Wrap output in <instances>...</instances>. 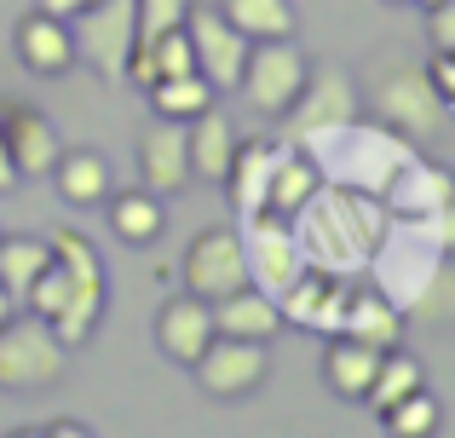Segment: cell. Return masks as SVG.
Wrapping results in <instances>:
<instances>
[{"instance_id":"6da1fadb","label":"cell","mask_w":455,"mask_h":438,"mask_svg":"<svg viewBox=\"0 0 455 438\" xmlns=\"http://www.w3.org/2000/svg\"><path fill=\"white\" fill-rule=\"evenodd\" d=\"M392 231V208L387 196L357 191V185H334L323 179L317 196L294 214V236L306 248V266L334 271V277H363L375 248Z\"/></svg>"},{"instance_id":"7a4b0ae2","label":"cell","mask_w":455,"mask_h":438,"mask_svg":"<svg viewBox=\"0 0 455 438\" xmlns=\"http://www.w3.org/2000/svg\"><path fill=\"white\" fill-rule=\"evenodd\" d=\"M311 156H317L323 179H334V185H357V191L387 196V185L415 162V139L392 133L387 122H375V127L346 122L340 133L317 139V145H311Z\"/></svg>"},{"instance_id":"3957f363","label":"cell","mask_w":455,"mask_h":438,"mask_svg":"<svg viewBox=\"0 0 455 438\" xmlns=\"http://www.w3.org/2000/svg\"><path fill=\"white\" fill-rule=\"evenodd\" d=\"M363 92L375 99V122H387L392 133H403V139H433L450 115V104L438 99L433 76L398 64V58H380V64L369 69Z\"/></svg>"},{"instance_id":"277c9868","label":"cell","mask_w":455,"mask_h":438,"mask_svg":"<svg viewBox=\"0 0 455 438\" xmlns=\"http://www.w3.org/2000/svg\"><path fill=\"white\" fill-rule=\"evenodd\" d=\"M69 346L58 340V329L46 317H18L12 312L0 323V393H41L64 375Z\"/></svg>"},{"instance_id":"5b68a950","label":"cell","mask_w":455,"mask_h":438,"mask_svg":"<svg viewBox=\"0 0 455 438\" xmlns=\"http://www.w3.org/2000/svg\"><path fill=\"white\" fill-rule=\"evenodd\" d=\"M76 58H87L104 81H127V58L139 46V0H87L69 18Z\"/></svg>"},{"instance_id":"8992f818","label":"cell","mask_w":455,"mask_h":438,"mask_svg":"<svg viewBox=\"0 0 455 438\" xmlns=\"http://www.w3.org/2000/svg\"><path fill=\"white\" fill-rule=\"evenodd\" d=\"M306 76H311V64H306L300 46H294V35H277V41L248 46V64H243L236 92H243L259 115H289L294 99L306 92Z\"/></svg>"},{"instance_id":"52a82bcc","label":"cell","mask_w":455,"mask_h":438,"mask_svg":"<svg viewBox=\"0 0 455 438\" xmlns=\"http://www.w3.org/2000/svg\"><path fill=\"white\" fill-rule=\"evenodd\" d=\"M357 81L346 76L340 64H323L317 76H306V92L294 99V110L283 115L289 122V145H300L311 150L317 139H329V133H340L346 122H357Z\"/></svg>"},{"instance_id":"ba28073f","label":"cell","mask_w":455,"mask_h":438,"mask_svg":"<svg viewBox=\"0 0 455 438\" xmlns=\"http://www.w3.org/2000/svg\"><path fill=\"white\" fill-rule=\"evenodd\" d=\"M236 231H243V254H248V283L266 289L271 300H277L289 283L306 277V248H300V236H294V219H283V214L266 208V214L243 219Z\"/></svg>"},{"instance_id":"9c48e42d","label":"cell","mask_w":455,"mask_h":438,"mask_svg":"<svg viewBox=\"0 0 455 438\" xmlns=\"http://www.w3.org/2000/svg\"><path fill=\"white\" fill-rule=\"evenodd\" d=\"M185 35H190V52H196L202 76H208L220 92H236L243 64H248V46L254 41H248L220 6H196V0H190V12H185Z\"/></svg>"},{"instance_id":"30bf717a","label":"cell","mask_w":455,"mask_h":438,"mask_svg":"<svg viewBox=\"0 0 455 438\" xmlns=\"http://www.w3.org/2000/svg\"><path fill=\"white\" fill-rule=\"evenodd\" d=\"M196 386L208 398H248L259 381L271 375V352L266 340H236V335H213L208 352H202L196 363Z\"/></svg>"},{"instance_id":"8fae6325","label":"cell","mask_w":455,"mask_h":438,"mask_svg":"<svg viewBox=\"0 0 455 438\" xmlns=\"http://www.w3.org/2000/svg\"><path fill=\"white\" fill-rule=\"evenodd\" d=\"M248 283V254H243V231L236 225H208L196 243L185 248V289L202 300L243 289Z\"/></svg>"},{"instance_id":"7c38bea8","label":"cell","mask_w":455,"mask_h":438,"mask_svg":"<svg viewBox=\"0 0 455 438\" xmlns=\"http://www.w3.org/2000/svg\"><path fill=\"white\" fill-rule=\"evenodd\" d=\"M346 300H352V277H334V271H317V266H306V277L277 294L283 323L311 329V335H340Z\"/></svg>"},{"instance_id":"4fadbf2b","label":"cell","mask_w":455,"mask_h":438,"mask_svg":"<svg viewBox=\"0 0 455 438\" xmlns=\"http://www.w3.org/2000/svg\"><path fill=\"white\" fill-rule=\"evenodd\" d=\"M220 335L213 329V300H202V294H173V300L156 312V346H162V358H173V363H196L202 352H208V340Z\"/></svg>"},{"instance_id":"5bb4252c","label":"cell","mask_w":455,"mask_h":438,"mask_svg":"<svg viewBox=\"0 0 455 438\" xmlns=\"http://www.w3.org/2000/svg\"><path fill=\"white\" fill-rule=\"evenodd\" d=\"M139 179L150 185L156 196H173L190 185V145H185V122H167L156 115L139 139Z\"/></svg>"},{"instance_id":"9a60e30c","label":"cell","mask_w":455,"mask_h":438,"mask_svg":"<svg viewBox=\"0 0 455 438\" xmlns=\"http://www.w3.org/2000/svg\"><path fill=\"white\" fill-rule=\"evenodd\" d=\"M340 335L363 340V346H375V352H392V346L403 340V306L392 300L380 283H357V277H352V300H346Z\"/></svg>"},{"instance_id":"2e32d148","label":"cell","mask_w":455,"mask_h":438,"mask_svg":"<svg viewBox=\"0 0 455 438\" xmlns=\"http://www.w3.org/2000/svg\"><path fill=\"white\" fill-rule=\"evenodd\" d=\"M283 145L277 139H236V156H231V173H225V191H231V208H236V225L266 214V191H271V168H277Z\"/></svg>"},{"instance_id":"e0dca14e","label":"cell","mask_w":455,"mask_h":438,"mask_svg":"<svg viewBox=\"0 0 455 438\" xmlns=\"http://www.w3.org/2000/svg\"><path fill=\"white\" fill-rule=\"evenodd\" d=\"M0 133H6L12 145V162H18L23 179H41V173H52L58 162V127L46 122L41 110H29V104H0Z\"/></svg>"},{"instance_id":"ac0fdd59","label":"cell","mask_w":455,"mask_h":438,"mask_svg":"<svg viewBox=\"0 0 455 438\" xmlns=\"http://www.w3.org/2000/svg\"><path fill=\"white\" fill-rule=\"evenodd\" d=\"M450 191H455V173L444 162H433V156L415 150V162L387 185V208H392V219H433Z\"/></svg>"},{"instance_id":"d6986e66","label":"cell","mask_w":455,"mask_h":438,"mask_svg":"<svg viewBox=\"0 0 455 438\" xmlns=\"http://www.w3.org/2000/svg\"><path fill=\"white\" fill-rule=\"evenodd\" d=\"M185 145H190V179L202 185H225L231 173V156H236V127L220 104H208L202 115L185 122Z\"/></svg>"},{"instance_id":"ffe728a7","label":"cell","mask_w":455,"mask_h":438,"mask_svg":"<svg viewBox=\"0 0 455 438\" xmlns=\"http://www.w3.org/2000/svg\"><path fill=\"white\" fill-rule=\"evenodd\" d=\"M18 58L29 76H64L76 64V35H69V18H52V12L35 6L29 18H18Z\"/></svg>"},{"instance_id":"44dd1931","label":"cell","mask_w":455,"mask_h":438,"mask_svg":"<svg viewBox=\"0 0 455 438\" xmlns=\"http://www.w3.org/2000/svg\"><path fill=\"white\" fill-rule=\"evenodd\" d=\"M213 329L220 335H236V340H277V329H283V306L271 300L266 289H254V283H243V289H231V294H220L213 300Z\"/></svg>"},{"instance_id":"7402d4cb","label":"cell","mask_w":455,"mask_h":438,"mask_svg":"<svg viewBox=\"0 0 455 438\" xmlns=\"http://www.w3.org/2000/svg\"><path fill=\"white\" fill-rule=\"evenodd\" d=\"M317 185H323L317 156H311V150H300V145H283L277 168H271L266 208H271V214H283V219H294V214L311 203V196H317Z\"/></svg>"},{"instance_id":"603a6c76","label":"cell","mask_w":455,"mask_h":438,"mask_svg":"<svg viewBox=\"0 0 455 438\" xmlns=\"http://www.w3.org/2000/svg\"><path fill=\"white\" fill-rule=\"evenodd\" d=\"M52 185L58 196H64L69 208H99L104 196H110V162L99 156V150H58L52 162Z\"/></svg>"},{"instance_id":"cb8c5ba5","label":"cell","mask_w":455,"mask_h":438,"mask_svg":"<svg viewBox=\"0 0 455 438\" xmlns=\"http://www.w3.org/2000/svg\"><path fill=\"white\" fill-rule=\"evenodd\" d=\"M375 370H380V352H375V346H363V340H352V335H329L323 375H329V386H334L340 398L363 404V393H369V381H375Z\"/></svg>"},{"instance_id":"d4e9b609","label":"cell","mask_w":455,"mask_h":438,"mask_svg":"<svg viewBox=\"0 0 455 438\" xmlns=\"http://www.w3.org/2000/svg\"><path fill=\"white\" fill-rule=\"evenodd\" d=\"M104 208H110V231L122 236V243H133V248H145L162 236V225H167V208H162V196L150 191H110L104 196Z\"/></svg>"},{"instance_id":"484cf974","label":"cell","mask_w":455,"mask_h":438,"mask_svg":"<svg viewBox=\"0 0 455 438\" xmlns=\"http://www.w3.org/2000/svg\"><path fill=\"white\" fill-rule=\"evenodd\" d=\"M52 266V243L35 231H0V283H6L12 300L29 294V283Z\"/></svg>"},{"instance_id":"4316f807","label":"cell","mask_w":455,"mask_h":438,"mask_svg":"<svg viewBox=\"0 0 455 438\" xmlns=\"http://www.w3.org/2000/svg\"><path fill=\"white\" fill-rule=\"evenodd\" d=\"M208 104H220V87H213L202 69H190V76H167V81H150V110L167 115V122H190V115H202Z\"/></svg>"},{"instance_id":"83f0119b","label":"cell","mask_w":455,"mask_h":438,"mask_svg":"<svg viewBox=\"0 0 455 438\" xmlns=\"http://www.w3.org/2000/svg\"><path fill=\"white\" fill-rule=\"evenodd\" d=\"M427 386V370H421V358H410V352H380V370H375V381H369V393H363V404L375 410H392L398 398H410V393H421Z\"/></svg>"},{"instance_id":"f1b7e54d","label":"cell","mask_w":455,"mask_h":438,"mask_svg":"<svg viewBox=\"0 0 455 438\" xmlns=\"http://www.w3.org/2000/svg\"><path fill=\"white\" fill-rule=\"evenodd\" d=\"M248 41H277V35H294V0H213Z\"/></svg>"},{"instance_id":"f546056e","label":"cell","mask_w":455,"mask_h":438,"mask_svg":"<svg viewBox=\"0 0 455 438\" xmlns=\"http://www.w3.org/2000/svg\"><path fill=\"white\" fill-rule=\"evenodd\" d=\"M438 421H444V410H438V398L427 393H410V398H398L392 410H380V427H387L392 438H427V433H438Z\"/></svg>"},{"instance_id":"4dcf8cb0","label":"cell","mask_w":455,"mask_h":438,"mask_svg":"<svg viewBox=\"0 0 455 438\" xmlns=\"http://www.w3.org/2000/svg\"><path fill=\"white\" fill-rule=\"evenodd\" d=\"M185 12H190V0H139V41L185 23Z\"/></svg>"},{"instance_id":"1f68e13d","label":"cell","mask_w":455,"mask_h":438,"mask_svg":"<svg viewBox=\"0 0 455 438\" xmlns=\"http://www.w3.org/2000/svg\"><path fill=\"white\" fill-rule=\"evenodd\" d=\"M427 41H433L438 52H455V0L427 6Z\"/></svg>"},{"instance_id":"d6a6232c","label":"cell","mask_w":455,"mask_h":438,"mask_svg":"<svg viewBox=\"0 0 455 438\" xmlns=\"http://www.w3.org/2000/svg\"><path fill=\"white\" fill-rule=\"evenodd\" d=\"M415 225H421V231L433 236L438 248H444V259H450V254H455V191L444 196V203H438V214H433V219H415Z\"/></svg>"},{"instance_id":"836d02e7","label":"cell","mask_w":455,"mask_h":438,"mask_svg":"<svg viewBox=\"0 0 455 438\" xmlns=\"http://www.w3.org/2000/svg\"><path fill=\"white\" fill-rule=\"evenodd\" d=\"M427 76H433V87H438V99L455 110V52H438L433 64H427Z\"/></svg>"},{"instance_id":"e575fe53","label":"cell","mask_w":455,"mask_h":438,"mask_svg":"<svg viewBox=\"0 0 455 438\" xmlns=\"http://www.w3.org/2000/svg\"><path fill=\"white\" fill-rule=\"evenodd\" d=\"M18 179H23V173H18V162H12L6 133H0V196H12V191H18Z\"/></svg>"},{"instance_id":"d590c367","label":"cell","mask_w":455,"mask_h":438,"mask_svg":"<svg viewBox=\"0 0 455 438\" xmlns=\"http://www.w3.org/2000/svg\"><path fill=\"white\" fill-rule=\"evenodd\" d=\"M35 6H41V12H52V18H76V12L87 6V0H35Z\"/></svg>"},{"instance_id":"8d00e7d4","label":"cell","mask_w":455,"mask_h":438,"mask_svg":"<svg viewBox=\"0 0 455 438\" xmlns=\"http://www.w3.org/2000/svg\"><path fill=\"white\" fill-rule=\"evenodd\" d=\"M12 317V294H6V283H0V323Z\"/></svg>"},{"instance_id":"74e56055","label":"cell","mask_w":455,"mask_h":438,"mask_svg":"<svg viewBox=\"0 0 455 438\" xmlns=\"http://www.w3.org/2000/svg\"><path fill=\"white\" fill-rule=\"evenodd\" d=\"M415 6H438V0H415Z\"/></svg>"},{"instance_id":"f35d334b","label":"cell","mask_w":455,"mask_h":438,"mask_svg":"<svg viewBox=\"0 0 455 438\" xmlns=\"http://www.w3.org/2000/svg\"><path fill=\"white\" fill-rule=\"evenodd\" d=\"M392 6H410V0H392Z\"/></svg>"}]
</instances>
